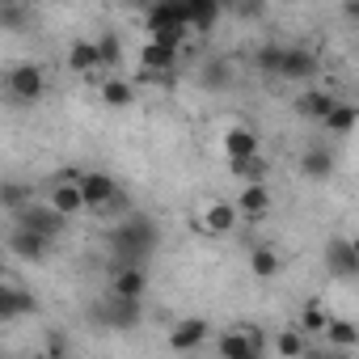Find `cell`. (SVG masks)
<instances>
[{
	"mask_svg": "<svg viewBox=\"0 0 359 359\" xmlns=\"http://www.w3.org/2000/svg\"><path fill=\"white\" fill-rule=\"evenodd\" d=\"M110 245H114V258H118L123 266L144 262V258L156 250V224H152L148 216H127V220L114 229Z\"/></svg>",
	"mask_w": 359,
	"mask_h": 359,
	"instance_id": "cell-1",
	"label": "cell"
},
{
	"mask_svg": "<svg viewBox=\"0 0 359 359\" xmlns=\"http://www.w3.org/2000/svg\"><path fill=\"white\" fill-rule=\"evenodd\" d=\"M148 34L161 39V43H173L182 47L187 30H191V18H187V0H156V5L148 9Z\"/></svg>",
	"mask_w": 359,
	"mask_h": 359,
	"instance_id": "cell-2",
	"label": "cell"
},
{
	"mask_svg": "<svg viewBox=\"0 0 359 359\" xmlns=\"http://www.w3.org/2000/svg\"><path fill=\"white\" fill-rule=\"evenodd\" d=\"M18 224H26V229H34V233H43V237L55 241V237L68 229V216H64L51 199H47V203H34V199H30L26 208H18Z\"/></svg>",
	"mask_w": 359,
	"mask_h": 359,
	"instance_id": "cell-3",
	"label": "cell"
},
{
	"mask_svg": "<svg viewBox=\"0 0 359 359\" xmlns=\"http://www.w3.org/2000/svg\"><path fill=\"white\" fill-rule=\"evenodd\" d=\"M5 89H9L13 102H39L43 89H47V76H43L39 64H18V68L5 72Z\"/></svg>",
	"mask_w": 359,
	"mask_h": 359,
	"instance_id": "cell-4",
	"label": "cell"
},
{
	"mask_svg": "<svg viewBox=\"0 0 359 359\" xmlns=\"http://www.w3.org/2000/svg\"><path fill=\"white\" fill-rule=\"evenodd\" d=\"M93 313H97V321L110 325V330H131V325H140V300H135V296H118V292H110Z\"/></svg>",
	"mask_w": 359,
	"mask_h": 359,
	"instance_id": "cell-5",
	"label": "cell"
},
{
	"mask_svg": "<svg viewBox=\"0 0 359 359\" xmlns=\"http://www.w3.org/2000/svg\"><path fill=\"white\" fill-rule=\"evenodd\" d=\"M81 191H85V203H89V212L93 216H106V208L118 199V182L110 173H81Z\"/></svg>",
	"mask_w": 359,
	"mask_h": 359,
	"instance_id": "cell-6",
	"label": "cell"
},
{
	"mask_svg": "<svg viewBox=\"0 0 359 359\" xmlns=\"http://www.w3.org/2000/svg\"><path fill=\"white\" fill-rule=\"evenodd\" d=\"M317 68H321L317 51H309V47H283V60H279V76H283V81L309 85V81L317 76Z\"/></svg>",
	"mask_w": 359,
	"mask_h": 359,
	"instance_id": "cell-7",
	"label": "cell"
},
{
	"mask_svg": "<svg viewBox=\"0 0 359 359\" xmlns=\"http://www.w3.org/2000/svg\"><path fill=\"white\" fill-rule=\"evenodd\" d=\"M271 208H275V195H271L266 182H245V187L237 191V212H241V220H266Z\"/></svg>",
	"mask_w": 359,
	"mask_h": 359,
	"instance_id": "cell-8",
	"label": "cell"
},
{
	"mask_svg": "<svg viewBox=\"0 0 359 359\" xmlns=\"http://www.w3.org/2000/svg\"><path fill=\"white\" fill-rule=\"evenodd\" d=\"M237 220H241L237 203H224V199H212V203L199 212V229L212 233V237H229V233L237 229Z\"/></svg>",
	"mask_w": 359,
	"mask_h": 359,
	"instance_id": "cell-9",
	"label": "cell"
},
{
	"mask_svg": "<svg viewBox=\"0 0 359 359\" xmlns=\"http://www.w3.org/2000/svg\"><path fill=\"white\" fill-rule=\"evenodd\" d=\"M220 355L224 359H254V355H262V338L250 330V325H237V330H229V334H220Z\"/></svg>",
	"mask_w": 359,
	"mask_h": 359,
	"instance_id": "cell-10",
	"label": "cell"
},
{
	"mask_svg": "<svg viewBox=\"0 0 359 359\" xmlns=\"http://www.w3.org/2000/svg\"><path fill=\"white\" fill-rule=\"evenodd\" d=\"M9 250H13L18 258H26V262H43V254L51 250V237H43V233L18 224V229L9 233Z\"/></svg>",
	"mask_w": 359,
	"mask_h": 359,
	"instance_id": "cell-11",
	"label": "cell"
},
{
	"mask_svg": "<svg viewBox=\"0 0 359 359\" xmlns=\"http://www.w3.org/2000/svg\"><path fill=\"white\" fill-rule=\"evenodd\" d=\"M203 338H208V321L203 317H187V321H177L173 330H169V351H199L203 346Z\"/></svg>",
	"mask_w": 359,
	"mask_h": 359,
	"instance_id": "cell-12",
	"label": "cell"
},
{
	"mask_svg": "<svg viewBox=\"0 0 359 359\" xmlns=\"http://www.w3.org/2000/svg\"><path fill=\"white\" fill-rule=\"evenodd\" d=\"M177 55H182V47L161 43V39H148L144 51H140V68H144V72H173Z\"/></svg>",
	"mask_w": 359,
	"mask_h": 359,
	"instance_id": "cell-13",
	"label": "cell"
},
{
	"mask_svg": "<svg viewBox=\"0 0 359 359\" xmlns=\"http://www.w3.org/2000/svg\"><path fill=\"white\" fill-rule=\"evenodd\" d=\"M68 68L81 72V76H97V72H106V68H102L97 39H76V43L68 47Z\"/></svg>",
	"mask_w": 359,
	"mask_h": 359,
	"instance_id": "cell-14",
	"label": "cell"
},
{
	"mask_svg": "<svg viewBox=\"0 0 359 359\" xmlns=\"http://www.w3.org/2000/svg\"><path fill=\"white\" fill-rule=\"evenodd\" d=\"M325 266L338 279H359V254H355V245L351 241H330L325 245Z\"/></svg>",
	"mask_w": 359,
	"mask_h": 359,
	"instance_id": "cell-15",
	"label": "cell"
},
{
	"mask_svg": "<svg viewBox=\"0 0 359 359\" xmlns=\"http://www.w3.org/2000/svg\"><path fill=\"white\" fill-rule=\"evenodd\" d=\"M39 304H34V296L26 292V287H13V279H5V292H0V321H18V317H26V313H34Z\"/></svg>",
	"mask_w": 359,
	"mask_h": 359,
	"instance_id": "cell-16",
	"label": "cell"
},
{
	"mask_svg": "<svg viewBox=\"0 0 359 359\" xmlns=\"http://www.w3.org/2000/svg\"><path fill=\"white\" fill-rule=\"evenodd\" d=\"M51 203L72 220L76 212H89V203H85V191H81V177H64V182H55V191H51Z\"/></svg>",
	"mask_w": 359,
	"mask_h": 359,
	"instance_id": "cell-17",
	"label": "cell"
},
{
	"mask_svg": "<svg viewBox=\"0 0 359 359\" xmlns=\"http://www.w3.org/2000/svg\"><path fill=\"white\" fill-rule=\"evenodd\" d=\"M334 106H338V97L325 93V89H304V93L296 97V110H300L304 118H313V123H325Z\"/></svg>",
	"mask_w": 359,
	"mask_h": 359,
	"instance_id": "cell-18",
	"label": "cell"
},
{
	"mask_svg": "<svg viewBox=\"0 0 359 359\" xmlns=\"http://www.w3.org/2000/svg\"><path fill=\"white\" fill-rule=\"evenodd\" d=\"M229 5L224 0H187V18H191V30H216V22H220V13H224Z\"/></svg>",
	"mask_w": 359,
	"mask_h": 359,
	"instance_id": "cell-19",
	"label": "cell"
},
{
	"mask_svg": "<svg viewBox=\"0 0 359 359\" xmlns=\"http://www.w3.org/2000/svg\"><path fill=\"white\" fill-rule=\"evenodd\" d=\"M110 292H118V296H144L148 292V275H144V266L140 262H131V266H118L114 271V283H110Z\"/></svg>",
	"mask_w": 359,
	"mask_h": 359,
	"instance_id": "cell-20",
	"label": "cell"
},
{
	"mask_svg": "<svg viewBox=\"0 0 359 359\" xmlns=\"http://www.w3.org/2000/svg\"><path fill=\"white\" fill-rule=\"evenodd\" d=\"M300 173L309 177V182H325V177L334 173V152L330 148H309L300 156Z\"/></svg>",
	"mask_w": 359,
	"mask_h": 359,
	"instance_id": "cell-21",
	"label": "cell"
},
{
	"mask_svg": "<svg viewBox=\"0 0 359 359\" xmlns=\"http://www.w3.org/2000/svg\"><path fill=\"white\" fill-rule=\"evenodd\" d=\"M102 102H106L110 110H127V106L135 102V89H131L123 76H102Z\"/></svg>",
	"mask_w": 359,
	"mask_h": 359,
	"instance_id": "cell-22",
	"label": "cell"
},
{
	"mask_svg": "<svg viewBox=\"0 0 359 359\" xmlns=\"http://www.w3.org/2000/svg\"><path fill=\"white\" fill-rule=\"evenodd\" d=\"M224 152H229V156H258V135H254L245 123H237V127H229V135H224Z\"/></svg>",
	"mask_w": 359,
	"mask_h": 359,
	"instance_id": "cell-23",
	"label": "cell"
},
{
	"mask_svg": "<svg viewBox=\"0 0 359 359\" xmlns=\"http://www.w3.org/2000/svg\"><path fill=\"white\" fill-rule=\"evenodd\" d=\"M199 81H203V89L220 93V89H229V85H233V64H229V60H208V64H203V72H199Z\"/></svg>",
	"mask_w": 359,
	"mask_h": 359,
	"instance_id": "cell-24",
	"label": "cell"
},
{
	"mask_svg": "<svg viewBox=\"0 0 359 359\" xmlns=\"http://www.w3.org/2000/svg\"><path fill=\"white\" fill-rule=\"evenodd\" d=\"M229 169L241 182H266V156H229Z\"/></svg>",
	"mask_w": 359,
	"mask_h": 359,
	"instance_id": "cell-25",
	"label": "cell"
},
{
	"mask_svg": "<svg viewBox=\"0 0 359 359\" xmlns=\"http://www.w3.org/2000/svg\"><path fill=\"white\" fill-rule=\"evenodd\" d=\"M325 338H330V346H342V351H351V346H359V325H355V321H338V317H330V325H325Z\"/></svg>",
	"mask_w": 359,
	"mask_h": 359,
	"instance_id": "cell-26",
	"label": "cell"
},
{
	"mask_svg": "<svg viewBox=\"0 0 359 359\" xmlns=\"http://www.w3.org/2000/svg\"><path fill=\"white\" fill-rule=\"evenodd\" d=\"M250 271H254L258 279H271V275H279V254H275L271 245H258V250L250 254Z\"/></svg>",
	"mask_w": 359,
	"mask_h": 359,
	"instance_id": "cell-27",
	"label": "cell"
},
{
	"mask_svg": "<svg viewBox=\"0 0 359 359\" xmlns=\"http://www.w3.org/2000/svg\"><path fill=\"white\" fill-rule=\"evenodd\" d=\"M355 123H359V110H355V106H346V102H338V106L330 110V118H325V127H330V131H338V135L355 131Z\"/></svg>",
	"mask_w": 359,
	"mask_h": 359,
	"instance_id": "cell-28",
	"label": "cell"
},
{
	"mask_svg": "<svg viewBox=\"0 0 359 359\" xmlns=\"http://www.w3.org/2000/svg\"><path fill=\"white\" fill-rule=\"evenodd\" d=\"M275 351H279V355H304V351H309V334H304L300 325H296V330H283V334L275 338Z\"/></svg>",
	"mask_w": 359,
	"mask_h": 359,
	"instance_id": "cell-29",
	"label": "cell"
},
{
	"mask_svg": "<svg viewBox=\"0 0 359 359\" xmlns=\"http://www.w3.org/2000/svg\"><path fill=\"white\" fill-rule=\"evenodd\" d=\"M325 325H330V313L321 304H304L300 309V330L304 334H325Z\"/></svg>",
	"mask_w": 359,
	"mask_h": 359,
	"instance_id": "cell-30",
	"label": "cell"
},
{
	"mask_svg": "<svg viewBox=\"0 0 359 359\" xmlns=\"http://www.w3.org/2000/svg\"><path fill=\"white\" fill-rule=\"evenodd\" d=\"M97 51H102V68H118V60H123V43H118L114 34H102V39H97Z\"/></svg>",
	"mask_w": 359,
	"mask_h": 359,
	"instance_id": "cell-31",
	"label": "cell"
},
{
	"mask_svg": "<svg viewBox=\"0 0 359 359\" xmlns=\"http://www.w3.org/2000/svg\"><path fill=\"white\" fill-rule=\"evenodd\" d=\"M279 60H283V47H258V55H254V64L275 76H279Z\"/></svg>",
	"mask_w": 359,
	"mask_h": 359,
	"instance_id": "cell-32",
	"label": "cell"
},
{
	"mask_svg": "<svg viewBox=\"0 0 359 359\" xmlns=\"http://www.w3.org/2000/svg\"><path fill=\"white\" fill-rule=\"evenodd\" d=\"M233 9H237V13H250V18H258V13H262V0H233Z\"/></svg>",
	"mask_w": 359,
	"mask_h": 359,
	"instance_id": "cell-33",
	"label": "cell"
},
{
	"mask_svg": "<svg viewBox=\"0 0 359 359\" xmlns=\"http://www.w3.org/2000/svg\"><path fill=\"white\" fill-rule=\"evenodd\" d=\"M342 18H346L351 26H359V0H346V5H342Z\"/></svg>",
	"mask_w": 359,
	"mask_h": 359,
	"instance_id": "cell-34",
	"label": "cell"
},
{
	"mask_svg": "<svg viewBox=\"0 0 359 359\" xmlns=\"http://www.w3.org/2000/svg\"><path fill=\"white\" fill-rule=\"evenodd\" d=\"M351 245H355V254H359V233H355V237H351Z\"/></svg>",
	"mask_w": 359,
	"mask_h": 359,
	"instance_id": "cell-35",
	"label": "cell"
}]
</instances>
